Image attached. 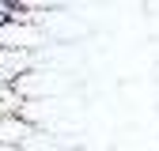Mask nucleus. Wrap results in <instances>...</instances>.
<instances>
[{
    "mask_svg": "<svg viewBox=\"0 0 159 151\" xmlns=\"http://www.w3.org/2000/svg\"><path fill=\"white\" fill-rule=\"evenodd\" d=\"M23 106H27V94L19 91V83H0V121L19 117Z\"/></svg>",
    "mask_w": 159,
    "mask_h": 151,
    "instance_id": "obj_2",
    "label": "nucleus"
},
{
    "mask_svg": "<svg viewBox=\"0 0 159 151\" xmlns=\"http://www.w3.org/2000/svg\"><path fill=\"white\" fill-rule=\"evenodd\" d=\"M27 53H11V49H0V83H19L27 76Z\"/></svg>",
    "mask_w": 159,
    "mask_h": 151,
    "instance_id": "obj_1",
    "label": "nucleus"
}]
</instances>
